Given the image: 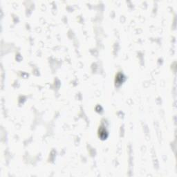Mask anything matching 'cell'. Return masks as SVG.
Instances as JSON below:
<instances>
[{"label":"cell","instance_id":"7a4b0ae2","mask_svg":"<svg viewBox=\"0 0 177 177\" xmlns=\"http://www.w3.org/2000/svg\"><path fill=\"white\" fill-rule=\"evenodd\" d=\"M123 78H124V77H123V74H121V73H118L117 76H116V83L117 84H121L123 81Z\"/></svg>","mask_w":177,"mask_h":177},{"label":"cell","instance_id":"6da1fadb","mask_svg":"<svg viewBox=\"0 0 177 177\" xmlns=\"http://www.w3.org/2000/svg\"><path fill=\"white\" fill-rule=\"evenodd\" d=\"M99 136L102 138V139H104V138H107V131H106V130L104 128H100V130H99Z\"/></svg>","mask_w":177,"mask_h":177}]
</instances>
